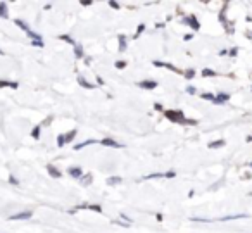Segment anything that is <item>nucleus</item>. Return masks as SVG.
<instances>
[{
	"instance_id": "c9c22d12",
	"label": "nucleus",
	"mask_w": 252,
	"mask_h": 233,
	"mask_svg": "<svg viewBox=\"0 0 252 233\" xmlns=\"http://www.w3.org/2000/svg\"><path fill=\"white\" fill-rule=\"evenodd\" d=\"M2 54H3V52H2V50H0V55H2Z\"/></svg>"
},
{
	"instance_id": "aec40b11",
	"label": "nucleus",
	"mask_w": 252,
	"mask_h": 233,
	"mask_svg": "<svg viewBox=\"0 0 252 233\" xmlns=\"http://www.w3.org/2000/svg\"><path fill=\"white\" fill-rule=\"evenodd\" d=\"M40 130H41V128H40V124H38V126H35V128H33V131H31V137H33V138H38V137H40Z\"/></svg>"
},
{
	"instance_id": "6ab92c4d",
	"label": "nucleus",
	"mask_w": 252,
	"mask_h": 233,
	"mask_svg": "<svg viewBox=\"0 0 252 233\" xmlns=\"http://www.w3.org/2000/svg\"><path fill=\"white\" fill-rule=\"evenodd\" d=\"M74 55H76L78 59H79V57H83V48H81L79 45H76V47H74Z\"/></svg>"
},
{
	"instance_id": "2eb2a0df",
	"label": "nucleus",
	"mask_w": 252,
	"mask_h": 233,
	"mask_svg": "<svg viewBox=\"0 0 252 233\" xmlns=\"http://www.w3.org/2000/svg\"><path fill=\"white\" fill-rule=\"evenodd\" d=\"M78 81H79V85H81V86H85V88H93V86H95V85H92V83H88V81H86L85 78H79Z\"/></svg>"
},
{
	"instance_id": "c756f323",
	"label": "nucleus",
	"mask_w": 252,
	"mask_h": 233,
	"mask_svg": "<svg viewBox=\"0 0 252 233\" xmlns=\"http://www.w3.org/2000/svg\"><path fill=\"white\" fill-rule=\"evenodd\" d=\"M109 5H111L112 9H119V3H118V2H109Z\"/></svg>"
},
{
	"instance_id": "7c9ffc66",
	"label": "nucleus",
	"mask_w": 252,
	"mask_h": 233,
	"mask_svg": "<svg viewBox=\"0 0 252 233\" xmlns=\"http://www.w3.org/2000/svg\"><path fill=\"white\" fill-rule=\"evenodd\" d=\"M187 92H188L190 95H194V93H195V88H194V86H187Z\"/></svg>"
},
{
	"instance_id": "0eeeda50",
	"label": "nucleus",
	"mask_w": 252,
	"mask_h": 233,
	"mask_svg": "<svg viewBox=\"0 0 252 233\" xmlns=\"http://www.w3.org/2000/svg\"><path fill=\"white\" fill-rule=\"evenodd\" d=\"M154 66H159V67H168L175 73H178V67H175L173 64H168V62H159V60H154Z\"/></svg>"
},
{
	"instance_id": "f8f14e48",
	"label": "nucleus",
	"mask_w": 252,
	"mask_h": 233,
	"mask_svg": "<svg viewBox=\"0 0 252 233\" xmlns=\"http://www.w3.org/2000/svg\"><path fill=\"white\" fill-rule=\"evenodd\" d=\"M225 145V140H216V142H211L209 143V149H219Z\"/></svg>"
},
{
	"instance_id": "5701e85b",
	"label": "nucleus",
	"mask_w": 252,
	"mask_h": 233,
	"mask_svg": "<svg viewBox=\"0 0 252 233\" xmlns=\"http://www.w3.org/2000/svg\"><path fill=\"white\" fill-rule=\"evenodd\" d=\"M60 40H64V41H67V43H73L74 45V40L71 38V36H67V35H60ZM76 47V45H74Z\"/></svg>"
},
{
	"instance_id": "4468645a",
	"label": "nucleus",
	"mask_w": 252,
	"mask_h": 233,
	"mask_svg": "<svg viewBox=\"0 0 252 233\" xmlns=\"http://www.w3.org/2000/svg\"><path fill=\"white\" fill-rule=\"evenodd\" d=\"M95 140H86V142H83V143H78V145H74V150H81L83 147H86V145H90V143H93Z\"/></svg>"
},
{
	"instance_id": "ddd939ff",
	"label": "nucleus",
	"mask_w": 252,
	"mask_h": 233,
	"mask_svg": "<svg viewBox=\"0 0 252 233\" xmlns=\"http://www.w3.org/2000/svg\"><path fill=\"white\" fill-rule=\"evenodd\" d=\"M16 24H17V26H19V28H21V29H24V31H26V33H28V31H29V28H28V24H26V22H24V21H21V19H16Z\"/></svg>"
},
{
	"instance_id": "9d476101",
	"label": "nucleus",
	"mask_w": 252,
	"mask_h": 233,
	"mask_svg": "<svg viewBox=\"0 0 252 233\" xmlns=\"http://www.w3.org/2000/svg\"><path fill=\"white\" fill-rule=\"evenodd\" d=\"M3 86L17 88V83H16V81H7V79H0V88H3Z\"/></svg>"
},
{
	"instance_id": "dca6fc26",
	"label": "nucleus",
	"mask_w": 252,
	"mask_h": 233,
	"mask_svg": "<svg viewBox=\"0 0 252 233\" xmlns=\"http://www.w3.org/2000/svg\"><path fill=\"white\" fill-rule=\"evenodd\" d=\"M74 135H76V130H73V131H69V133H66L64 137H66V143H69V142H73V138H74Z\"/></svg>"
},
{
	"instance_id": "f03ea898",
	"label": "nucleus",
	"mask_w": 252,
	"mask_h": 233,
	"mask_svg": "<svg viewBox=\"0 0 252 233\" xmlns=\"http://www.w3.org/2000/svg\"><path fill=\"white\" fill-rule=\"evenodd\" d=\"M31 216H33L31 211H22V213H19V214H12L9 219H10V221H21V219H29Z\"/></svg>"
},
{
	"instance_id": "393cba45",
	"label": "nucleus",
	"mask_w": 252,
	"mask_h": 233,
	"mask_svg": "<svg viewBox=\"0 0 252 233\" xmlns=\"http://www.w3.org/2000/svg\"><path fill=\"white\" fill-rule=\"evenodd\" d=\"M64 143H66V137H64V135H59V138H57V145H59V147H64Z\"/></svg>"
},
{
	"instance_id": "20e7f679",
	"label": "nucleus",
	"mask_w": 252,
	"mask_h": 233,
	"mask_svg": "<svg viewBox=\"0 0 252 233\" xmlns=\"http://www.w3.org/2000/svg\"><path fill=\"white\" fill-rule=\"evenodd\" d=\"M183 22L190 24V26H192V28H194L195 31H197V29L200 28V22L197 21V17H195V16H188V17H185V19H183Z\"/></svg>"
},
{
	"instance_id": "b1692460",
	"label": "nucleus",
	"mask_w": 252,
	"mask_h": 233,
	"mask_svg": "<svg viewBox=\"0 0 252 233\" xmlns=\"http://www.w3.org/2000/svg\"><path fill=\"white\" fill-rule=\"evenodd\" d=\"M202 76H216V73L213 69H202Z\"/></svg>"
},
{
	"instance_id": "7ed1b4c3",
	"label": "nucleus",
	"mask_w": 252,
	"mask_h": 233,
	"mask_svg": "<svg viewBox=\"0 0 252 233\" xmlns=\"http://www.w3.org/2000/svg\"><path fill=\"white\" fill-rule=\"evenodd\" d=\"M138 86H140V88H145V90H154V88L157 86V81L143 79V81H138Z\"/></svg>"
},
{
	"instance_id": "473e14b6",
	"label": "nucleus",
	"mask_w": 252,
	"mask_h": 233,
	"mask_svg": "<svg viewBox=\"0 0 252 233\" xmlns=\"http://www.w3.org/2000/svg\"><path fill=\"white\" fill-rule=\"evenodd\" d=\"M9 181H10V183H14V185H17V183H19V181H17L14 176H10V178H9Z\"/></svg>"
},
{
	"instance_id": "72a5a7b5",
	"label": "nucleus",
	"mask_w": 252,
	"mask_h": 233,
	"mask_svg": "<svg viewBox=\"0 0 252 233\" xmlns=\"http://www.w3.org/2000/svg\"><path fill=\"white\" fill-rule=\"evenodd\" d=\"M237 52H238V48H232L230 50V55H237Z\"/></svg>"
},
{
	"instance_id": "bb28decb",
	"label": "nucleus",
	"mask_w": 252,
	"mask_h": 233,
	"mask_svg": "<svg viewBox=\"0 0 252 233\" xmlns=\"http://www.w3.org/2000/svg\"><path fill=\"white\" fill-rule=\"evenodd\" d=\"M194 74H195V71H194V69H187V71H185V76H187L188 79H190V78H194Z\"/></svg>"
},
{
	"instance_id": "39448f33",
	"label": "nucleus",
	"mask_w": 252,
	"mask_h": 233,
	"mask_svg": "<svg viewBox=\"0 0 252 233\" xmlns=\"http://www.w3.org/2000/svg\"><path fill=\"white\" fill-rule=\"evenodd\" d=\"M67 173H69L73 178H81V175H83L81 168H78V166H73V168H69V169H67Z\"/></svg>"
},
{
	"instance_id": "412c9836",
	"label": "nucleus",
	"mask_w": 252,
	"mask_h": 233,
	"mask_svg": "<svg viewBox=\"0 0 252 233\" xmlns=\"http://www.w3.org/2000/svg\"><path fill=\"white\" fill-rule=\"evenodd\" d=\"M200 97H202V98H206V100H213V102H216V97H214L213 93H202Z\"/></svg>"
},
{
	"instance_id": "c85d7f7f",
	"label": "nucleus",
	"mask_w": 252,
	"mask_h": 233,
	"mask_svg": "<svg viewBox=\"0 0 252 233\" xmlns=\"http://www.w3.org/2000/svg\"><path fill=\"white\" fill-rule=\"evenodd\" d=\"M90 181H92V176H90V175H86V176H85V181H83V185H88Z\"/></svg>"
},
{
	"instance_id": "9b49d317",
	"label": "nucleus",
	"mask_w": 252,
	"mask_h": 233,
	"mask_svg": "<svg viewBox=\"0 0 252 233\" xmlns=\"http://www.w3.org/2000/svg\"><path fill=\"white\" fill-rule=\"evenodd\" d=\"M119 50L121 52L126 50V36L124 35H119Z\"/></svg>"
},
{
	"instance_id": "f257e3e1",
	"label": "nucleus",
	"mask_w": 252,
	"mask_h": 233,
	"mask_svg": "<svg viewBox=\"0 0 252 233\" xmlns=\"http://www.w3.org/2000/svg\"><path fill=\"white\" fill-rule=\"evenodd\" d=\"M166 118L173 123H183V124H197L195 119H185L181 111H166Z\"/></svg>"
},
{
	"instance_id": "cd10ccee",
	"label": "nucleus",
	"mask_w": 252,
	"mask_h": 233,
	"mask_svg": "<svg viewBox=\"0 0 252 233\" xmlns=\"http://www.w3.org/2000/svg\"><path fill=\"white\" fill-rule=\"evenodd\" d=\"M88 207H90L92 211H97V213H102V207H100V206H88Z\"/></svg>"
},
{
	"instance_id": "f3484780",
	"label": "nucleus",
	"mask_w": 252,
	"mask_h": 233,
	"mask_svg": "<svg viewBox=\"0 0 252 233\" xmlns=\"http://www.w3.org/2000/svg\"><path fill=\"white\" fill-rule=\"evenodd\" d=\"M118 183H121V178L119 176H112V178L107 180V185H118Z\"/></svg>"
},
{
	"instance_id": "a878e982",
	"label": "nucleus",
	"mask_w": 252,
	"mask_h": 233,
	"mask_svg": "<svg viewBox=\"0 0 252 233\" xmlns=\"http://www.w3.org/2000/svg\"><path fill=\"white\" fill-rule=\"evenodd\" d=\"M116 67H118V69H124V67H126V62H124V60H118V62H116Z\"/></svg>"
},
{
	"instance_id": "f704fd0d",
	"label": "nucleus",
	"mask_w": 252,
	"mask_h": 233,
	"mask_svg": "<svg viewBox=\"0 0 252 233\" xmlns=\"http://www.w3.org/2000/svg\"><path fill=\"white\" fill-rule=\"evenodd\" d=\"M154 107H156L157 111H162V105H161V104H154Z\"/></svg>"
},
{
	"instance_id": "6e6552de",
	"label": "nucleus",
	"mask_w": 252,
	"mask_h": 233,
	"mask_svg": "<svg viewBox=\"0 0 252 233\" xmlns=\"http://www.w3.org/2000/svg\"><path fill=\"white\" fill-rule=\"evenodd\" d=\"M226 100H230V93H225V92L218 93V97H216V104H223V102H226Z\"/></svg>"
},
{
	"instance_id": "423d86ee",
	"label": "nucleus",
	"mask_w": 252,
	"mask_h": 233,
	"mask_svg": "<svg viewBox=\"0 0 252 233\" xmlns=\"http://www.w3.org/2000/svg\"><path fill=\"white\" fill-rule=\"evenodd\" d=\"M100 143H102V145H107V147H114V149H119V147H121V143L114 142L112 138H104V140H102Z\"/></svg>"
},
{
	"instance_id": "2f4dec72",
	"label": "nucleus",
	"mask_w": 252,
	"mask_h": 233,
	"mask_svg": "<svg viewBox=\"0 0 252 233\" xmlns=\"http://www.w3.org/2000/svg\"><path fill=\"white\" fill-rule=\"evenodd\" d=\"M173 176H175V171H169V173L164 175V178H173Z\"/></svg>"
},
{
	"instance_id": "e433bc0d",
	"label": "nucleus",
	"mask_w": 252,
	"mask_h": 233,
	"mask_svg": "<svg viewBox=\"0 0 252 233\" xmlns=\"http://www.w3.org/2000/svg\"><path fill=\"white\" fill-rule=\"evenodd\" d=\"M251 168H252V162H251Z\"/></svg>"
},
{
	"instance_id": "a211bd4d",
	"label": "nucleus",
	"mask_w": 252,
	"mask_h": 233,
	"mask_svg": "<svg viewBox=\"0 0 252 233\" xmlns=\"http://www.w3.org/2000/svg\"><path fill=\"white\" fill-rule=\"evenodd\" d=\"M143 31H145V24H140V26H138V29H137V33H135V36H133V38H135V40H137V38H138V36H140V35H142V33H143Z\"/></svg>"
},
{
	"instance_id": "1a4fd4ad",
	"label": "nucleus",
	"mask_w": 252,
	"mask_h": 233,
	"mask_svg": "<svg viewBox=\"0 0 252 233\" xmlns=\"http://www.w3.org/2000/svg\"><path fill=\"white\" fill-rule=\"evenodd\" d=\"M47 171L50 173V176H54V178H60V171H59V169H55L54 166H50V164H48V166H47Z\"/></svg>"
},
{
	"instance_id": "4be33fe9",
	"label": "nucleus",
	"mask_w": 252,
	"mask_h": 233,
	"mask_svg": "<svg viewBox=\"0 0 252 233\" xmlns=\"http://www.w3.org/2000/svg\"><path fill=\"white\" fill-rule=\"evenodd\" d=\"M5 10H7V5L2 2V3H0V16H2V17H7V12H5Z\"/></svg>"
}]
</instances>
